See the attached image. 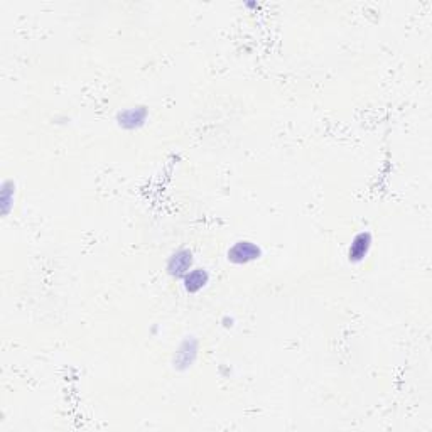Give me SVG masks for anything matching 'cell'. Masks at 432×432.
Instances as JSON below:
<instances>
[{
	"label": "cell",
	"instance_id": "4",
	"mask_svg": "<svg viewBox=\"0 0 432 432\" xmlns=\"http://www.w3.org/2000/svg\"><path fill=\"white\" fill-rule=\"evenodd\" d=\"M189 262H191V258H189L188 253H179V255H176V258L172 260V274H183L186 269H188Z\"/></svg>",
	"mask_w": 432,
	"mask_h": 432
},
{
	"label": "cell",
	"instance_id": "2",
	"mask_svg": "<svg viewBox=\"0 0 432 432\" xmlns=\"http://www.w3.org/2000/svg\"><path fill=\"white\" fill-rule=\"evenodd\" d=\"M257 248L253 247V245H250V243H240V245H236L235 248L232 250V255H233V258H236L238 255H241V258L240 260H247V258H253L257 255Z\"/></svg>",
	"mask_w": 432,
	"mask_h": 432
},
{
	"label": "cell",
	"instance_id": "3",
	"mask_svg": "<svg viewBox=\"0 0 432 432\" xmlns=\"http://www.w3.org/2000/svg\"><path fill=\"white\" fill-rule=\"evenodd\" d=\"M366 248H368V236L360 235L354 240V245L353 248H351V255H353V258H361L365 255Z\"/></svg>",
	"mask_w": 432,
	"mask_h": 432
},
{
	"label": "cell",
	"instance_id": "1",
	"mask_svg": "<svg viewBox=\"0 0 432 432\" xmlns=\"http://www.w3.org/2000/svg\"><path fill=\"white\" fill-rule=\"evenodd\" d=\"M204 282H206V274L203 270H195V272H191L188 275V278H186V285H188L189 290L201 289Z\"/></svg>",
	"mask_w": 432,
	"mask_h": 432
}]
</instances>
